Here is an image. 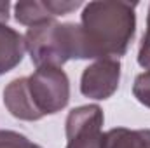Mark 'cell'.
<instances>
[{
    "mask_svg": "<svg viewBox=\"0 0 150 148\" xmlns=\"http://www.w3.org/2000/svg\"><path fill=\"white\" fill-rule=\"evenodd\" d=\"M136 7L131 2H89L80 14L87 59H119L136 32Z\"/></svg>",
    "mask_w": 150,
    "mask_h": 148,
    "instance_id": "obj_1",
    "label": "cell"
},
{
    "mask_svg": "<svg viewBox=\"0 0 150 148\" xmlns=\"http://www.w3.org/2000/svg\"><path fill=\"white\" fill-rule=\"evenodd\" d=\"M26 52L35 68L59 66L70 59H87L86 40L79 23L47 21L25 33Z\"/></svg>",
    "mask_w": 150,
    "mask_h": 148,
    "instance_id": "obj_2",
    "label": "cell"
},
{
    "mask_svg": "<svg viewBox=\"0 0 150 148\" xmlns=\"http://www.w3.org/2000/svg\"><path fill=\"white\" fill-rule=\"evenodd\" d=\"M26 78L32 101L42 118L67 108L70 101V78L63 68L40 66Z\"/></svg>",
    "mask_w": 150,
    "mask_h": 148,
    "instance_id": "obj_3",
    "label": "cell"
},
{
    "mask_svg": "<svg viewBox=\"0 0 150 148\" xmlns=\"http://www.w3.org/2000/svg\"><path fill=\"white\" fill-rule=\"evenodd\" d=\"M105 115L100 105H82L68 111L65 122V148H101Z\"/></svg>",
    "mask_w": 150,
    "mask_h": 148,
    "instance_id": "obj_4",
    "label": "cell"
},
{
    "mask_svg": "<svg viewBox=\"0 0 150 148\" xmlns=\"http://www.w3.org/2000/svg\"><path fill=\"white\" fill-rule=\"evenodd\" d=\"M120 84V61L113 58L94 59L80 75V92L89 99H108Z\"/></svg>",
    "mask_w": 150,
    "mask_h": 148,
    "instance_id": "obj_5",
    "label": "cell"
},
{
    "mask_svg": "<svg viewBox=\"0 0 150 148\" xmlns=\"http://www.w3.org/2000/svg\"><path fill=\"white\" fill-rule=\"evenodd\" d=\"M84 7L79 0H21L12 5L14 19L23 26H37Z\"/></svg>",
    "mask_w": 150,
    "mask_h": 148,
    "instance_id": "obj_6",
    "label": "cell"
},
{
    "mask_svg": "<svg viewBox=\"0 0 150 148\" xmlns=\"http://www.w3.org/2000/svg\"><path fill=\"white\" fill-rule=\"evenodd\" d=\"M4 98V105L7 111L19 120L25 122H37L42 118V115L37 111L30 91H28V78L26 77H18L14 80H11L2 92Z\"/></svg>",
    "mask_w": 150,
    "mask_h": 148,
    "instance_id": "obj_7",
    "label": "cell"
},
{
    "mask_svg": "<svg viewBox=\"0 0 150 148\" xmlns=\"http://www.w3.org/2000/svg\"><path fill=\"white\" fill-rule=\"evenodd\" d=\"M25 52V35H21L9 25L0 23V75L14 70L23 61Z\"/></svg>",
    "mask_w": 150,
    "mask_h": 148,
    "instance_id": "obj_8",
    "label": "cell"
},
{
    "mask_svg": "<svg viewBox=\"0 0 150 148\" xmlns=\"http://www.w3.org/2000/svg\"><path fill=\"white\" fill-rule=\"evenodd\" d=\"M101 148H150V129L113 127L103 134Z\"/></svg>",
    "mask_w": 150,
    "mask_h": 148,
    "instance_id": "obj_9",
    "label": "cell"
},
{
    "mask_svg": "<svg viewBox=\"0 0 150 148\" xmlns=\"http://www.w3.org/2000/svg\"><path fill=\"white\" fill-rule=\"evenodd\" d=\"M145 72L138 75L133 84V96L143 105L150 108V59L142 66Z\"/></svg>",
    "mask_w": 150,
    "mask_h": 148,
    "instance_id": "obj_10",
    "label": "cell"
},
{
    "mask_svg": "<svg viewBox=\"0 0 150 148\" xmlns=\"http://www.w3.org/2000/svg\"><path fill=\"white\" fill-rule=\"evenodd\" d=\"M0 148H40L25 134L11 129H0Z\"/></svg>",
    "mask_w": 150,
    "mask_h": 148,
    "instance_id": "obj_11",
    "label": "cell"
},
{
    "mask_svg": "<svg viewBox=\"0 0 150 148\" xmlns=\"http://www.w3.org/2000/svg\"><path fill=\"white\" fill-rule=\"evenodd\" d=\"M150 59V5H149V16H147V30L145 35L142 37L140 49H138V65L143 66Z\"/></svg>",
    "mask_w": 150,
    "mask_h": 148,
    "instance_id": "obj_12",
    "label": "cell"
},
{
    "mask_svg": "<svg viewBox=\"0 0 150 148\" xmlns=\"http://www.w3.org/2000/svg\"><path fill=\"white\" fill-rule=\"evenodd\" d=\"M9 18H11V2L0 0V23H5L7 25Z\"/></svg>",
    "mask_w": 150,
    "mask_h": 148,
    "instance_id": "obj_13",
    "label": "cell"
}]
</instances>
